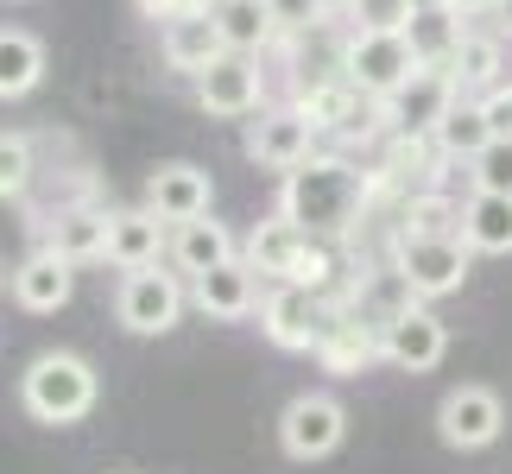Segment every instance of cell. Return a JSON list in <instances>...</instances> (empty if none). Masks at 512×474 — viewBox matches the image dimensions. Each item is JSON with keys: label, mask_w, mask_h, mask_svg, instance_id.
<instances>
[{"label": "cell", "mask_w": 512, "mask_h": 474, "mask_svg": "<svg viewBox=\"0 0 512 474\" xmlns=\"http://www.w3.org/2000/svg\"><path fill=\"white\" fill-rule=\"evenodd\" d=\"M45 83V45L19 26H0V102H19Z\"/></svg>", "instance_id": "cell-27"}, {"label": "cell", "mask_w": 512, "mask_h": 474, "mask_svg": "<svg viewBox=\"0 0 512 474\" xmlns=\"http://www.w3.org/2000/svg\"><path fill=\"white\" fill-rule=\"evenodd\" d=\"M468 184L481 196H512V140H494L475 165H468Z\"/></svg>", "instance_id": "cell-30"}, {"label": "cell", "mask_w": 512, "mask_h": 474, "mask_svg": "<svg viewBox=\"0 0 512 474\" xmlns=\"http://www.w3.org/2000/svg\"><path fill=\"white\" fill-rule=\"evenodd\" d=\"M392 272H399V285L418 304H437V298H449V291L468 285L475 253H468L462 234H399V247H392Z\"/></svg>", "instance_id": "cell-3"}, {"label": "cell", "mask_w": 512, "mask_h": 474, "mask_svg": "<svg viewBox=\"0 0 512 474\" xmlns=\"http://www.w3.org/2000/svg\"><path fill=\"white\" fill-rule=\"evenodd\" d=\"M215 26H222V45L241 57H260L266 45H279L285 19L272 13V0H209Z\"/></svg>", "instance_id": "cell-19"}, {"label": "cell", "mask_w": 512, "mask_h": 474, "mask_svg": "<svg viewBox=\"0 0 512 474\" xmlns=\"http://www.w3.org/2000/svg\"><path fill=\"white\" fill-rule=\"evenodd\" d=\"M45 247L57 253V260H70V266H95V260H108V209H89V203L57 209V222H51V234H45Z\"/></svg>", "instance_id": "cell-21"}, {"label": "cell", "mask_w": 512, "mask_h": 474, "mask_svg": "<svg viewBox=\"0 0 512 474\" xmlns=\"http://www.w3.org/2000/svg\"><path fill=\"white\" fill-rule=\"evenodd\" d=\"M196 108L215 114V121H253L266 108V76H260V57H241V51H222L215 64L196 76Z\"/></svg>", "instance_id": "cell-8"}, {"label": "cell", "mask_w": 512, "mask_h": 474, "mask_svg": "<svg viewBox=\"0 0 512 474\" xmlns=\"http://www.w3.org/2000/svg\"><path fill=\"white\" fill-rule=\"evenodd\" d=\"M304 247H310V234H304L298 222H285V215H266V222L253 228V234H247V253H241V260H247L253 272H260V279L285 285L291 272H298Z\"/></svg>", "instance_id": "cell-20"}, {"label": "cell", "mask_w": 512, "mask_h": 474, "mask_svg": "<svg viewBox=\"0 0 512 474\" xmlns=\"http://www.w3.org/2000/svg\"><path fill=\"white\" fill-rule=\"evenodd\" d=\"M462 241L468 253H512V196H468L462 203Z\"/></svg>", "instance_id": "cell-28"}, {"label": "cell", "mask_w": 512, "mask_h": 474, "mask_svg": "<svg viewBox=\"0 0 512 474\" xmlns=\"http://www.w3.org/2000/svg\"><path fill=\"white\" fill-rule=\"evenodd\" d=\"M209 0H140V13L152 19V26H165V19H177V13H203Z\"/></svg>", "instance_id": "cell-34"}, {"label": "cell", "mask_w": 512, "mask_h": 474, "mask_svg": "<svg viewBox=\"0 0 512 474\" xmlns=\"http://www.w3.org/2000/svg\"><path fill=\"white\" fill-rule=\"evenodd\" d=\"M443 354H449V323L430 304H399L380 323V361H392L399 373H430V367H443Z\"/></svg>", "instance_id": "cell-7"}, {"label": "cell", "mask_w": 512, "mask_h": 474, "mask_svg": "<svg viewBox=\"0 0 512 474\" xmlns=\"http://www.w3.org/2000/svg\"><path fill=\"white\" fill-rule=\"evenodd\" d=\"M260 329H266V342H272V348H285V354H310V348L323 342V329H329V304H323V291L272 285L266 298H260Z\"/></svg>", "instance_id": "cell-10"}, {"label": "cell", "mask_w": 512, "mask_h": 474, "mask_svg": "<svg viewBox=\"0 0 512 474\" xmlns=\"http://www.w3.org/2000/svg\"><path fill=\"white\" fill-rule=\"evenodd\" d=\"M418 0H354V32H405Z\"/></svg>", "instance_id": "cell-31"}, {"label": "cell", "mask_w": 512, "mask_h": 474, "mask_svg": "<svg viewBox=\"0 0 512 474\" xmlns=\"http://www.w3.org/2000/svg\"><path fill=\"white\" fill-rule=\"evenodd\" d=\"M95 399H102V380H95V367L70 348L38 354V361L19 373V405H26L32 424H83L95 411Z\"/></svg>", "instance_id": "cell-2"}, {"label": "cell", "mask_w": 512, "mask_h": 474, "mask_svg": "<svg viewBox=\"0 0 512 474\" xmlns=\"http://www.w3.org/2000/svg\"><path fill=\"white\" fill-rule=\"evenodd\" d=\"M0 285H7V266H0Z\"/></svg>", "instance_id": "cell-39"}, {"label": "cell", "mask_w": 512, "mask_h": 474, "mask_svg": "<svg viewBox=\"0 0 512 474\" xmlns=\"http://www.w3.org/2000/svg\"><path fill=\"white\" fill-rule=\"evenodd\" d=\"M159 51H165L171 70H184L190 83H196V76H203L228 45H222V26H215V13L203 7V13H177V19H165V26H159Z\"/></svg>", "instance_id": "cell-17"}, {"label": "cell", "mask_w": 512, "mask_h": 474, "mask_svg": "<svg viewBox=\"0 0 512 474\" xmlns=\"http://www.w3.org/2000/svg\"><path fill=\"white\" fill-rule=\"evenodd\" d=\"M348 443V411L342 399L329 392H298L285 411H279V449L291 462H323Z\"/></svg>", "instance_id": "cell-6"}, {"label": "cell", "mask_w": 512, "mask_h": 474, "mask_svg": "<svg viewBox=\"0 0 512 474\" xmlns=\"http://www.w3.org/2000/svg\"><path fill=\"white\" fill-rule=\"evenodd\" d=\"M430 146H437V158H449V165H475V158L494 146V127H487V114H481V102H462L437 121V133H430Z\"/></svg>", "instance_id": "cell-24"}, {"label": "cell", "mask_w": 512, "mask_h": 474, "mask_svg": "<svg viewBox=\"0 0 512 474\" xmlns=\"http://www.w3.org/2000/svg\"><path fill=\"white\" fill-rule=\"evenodd\" d=\"M462 38H468V19L456 7H418L411 26H405V45L418 57V70H449V57L462 51Z\"/></svg>", "instance_id": "cell-22"}, {"label": "cell", "mask_w": 512, "mask_h": 474, "mask_svg": "<svg viewBox=\"0 0 512 474\" xmlns=\"http://www.w3.org/2000/svg\"><path fill=\"white\" fill-rule=\"evenodd\" d=\"M165 260L184 272V279H203V272H215V266H228V260H234V234H228V222H215V215L177 222V228H171Z\"/></svg>", "instance_id": "cell-18"}, {"label": "cell", "mask_w": 512, "mask_h": 474, "mask_svg": "<svg viewBox=\"0 0 512 474\" xmlns=\"http://www.w3.org/2000/svg\"><path fill=\"white\" fill-rule=\"evenodd\" d=\"M329 279H336V260H329V247H323V241H310V247H304V260H298V272H291L285 285H304V291H329Z\"/></svg>", "instance_id": "cell-32"}, {"label": "cell", "mask_w": 512, "mask_h": 474, "mask_svg": "<svg viewBox=\"0 0 512 474\" xmlns=\"http://www.w3.org/2000/svg\"><path fill=\"white\" fill-rule=\"evenodd\" d=\"M449 76H456V89H462V95H475V102H481L487 89H500V83H506V45H500L494 32H468V38H462V51L449 57Z\"/></svg>", "instance_id": "cell-26"}, {"label": "cell", "mask_w": 512, "mask_h": 474, "mask_svg": "<svg viewBox=\"0 0 512 474\" xmlns=\"http://www.w3.org/2000/svg\"><path fill=\"white\" fill-rule=\"evenodd\" d=\"M165 247H171V228L146 203L140 209H108V266H121V272L159 266Z\"/></svg>", "instance_id": "cell-16"}, {"label": "cell", "mask_w": 512, "mask_h": 474, "mask_svg": "<svg viewBox=\"0 0 512 474\" xmlns=\"http://www.w3.org/2000/svg\"><path fill=\"white\" fill-rule=\"evenodd\" d=\"M209 203H215V184H209L203 165H184V158H171V165H159V171L146 177V209L159 215L165 228L209 215Z\"/></svg>", "instance_id": "cell-13"}, {"label": "cell", "mask_w": 512, "mask_h": 474, "mask_svg": "<svg viewBox=\"0 0 512 474\" xmlns=\"http://www.w3.org/2000/svg\"><path fill=\"white\" fill-rule=\"evenodd\" d=\"M291 108H298L304 121L317 127V140H323V133H348L354 121H361V114H367V95H361V89H354L348 76L336 70V76H323V83H310Z\"/></svg>", "instance_id": "cell-23"}, {"label": "cell", "mask_w": 512, "mask_h": 474, "mask_svg": "<svg viewBox=\"0 0 512 474\" xmlns=\"http://www.w3.org/2000/svg\"><path fill=\"white\" fill-rule=\"evenodd\" d=\"M247 158L266 171H298L317 158V127L298 108H260V121H247Z\"/></svg>", "instance_id": "cell-12"}, {"label": "cell", "mask_w": 512, "mask_h": 474, "mask_svg": "<svg viewBox=\"0 0 512 474\" xmlns=\"http://www.w3.org/2000/svg\"><path fill=\"white\" fill-rule=\"evenodd\" d=\"M190 291L177 285V272H159V266H140V272H121V291H114V316H121L127 335H165L177 329Z\"/></svg>", "instance_id": "cell-5"}, {"label": "cell", "mask_w": 512, "mask_h": 474, "mask_svg": "<svg viewBox=\"0 0 512 474\" xmlns=\"http://www.w3.org/2000/svg\"><path fill=\"white\" fill-rule=\"evenodd\" d=\"M317 13H354V0H310Z\"/></svg>", "instance_id": "cell-37"}, {"label": "cell", "mask_w": 512, "mask_h": 474, "mask_svg": "<svg viewBox=\"0 0 512 474\" xmlns=\"http://www.w3.org/2000/svg\"><path fill=\"white\" fill-rule=\"evenodd\" d=\"M32 140L26 133H7L0 127V203H19V196L32 190Z\"/></svg>", "instance_id": "cell-29"}, {"label": "cell", "mask_w": 512, "mask_h": 474, "mask_svg": "<svg viewBox=\"0 0 512 474\" xmlns=\"http://www.w3.org/2000/svg\"><path fill=\"white\" fill-rule=\"evenodd\" d=\"M7 291H13V304L26 310V316H51V310H64V304H70V291H76V266H70V260H57L51 247H32L26 260L7 272Z\"/></svg>", "instance_id": "cell-14"}, {"label": "cell", "mask_w": 512, "mask_h": 474, "mask_svg": "<svg viewBox=\"0 0 512 474\" xmlns=\"http://www.w3.org/2000/svg\"><path fill=\"white\" fill-rule=\"evenodd\" d=\"M367 203V177L348 165V158H304L298 171H285V190H279V215L298 222L310 241H329V234L354 228V215Z\"/></svg>", "instance_id": "cell-1"}, {"label": "cell", "mask_w": 512, "mask_h": 474, "mask_svg": "<svg viewBox=\"0 0 512 474\" xmlns=\"http://www.w3.org/2000/svg\"><path fill=\"white\" fill-rule=\"evenodd\" d=\"M411 70H418V57H411L405 32H354L342 45V76L367 95L373 108H380L392 89H405Z\"/></svg>", "instance_id": "cell-4"}, {"label": "cell", "mask_w": 512, "mask_h": 474, "mask_svg": "<svg viewBox=\"0 0 512 474\" xmlns=\"http://www.w3.org/2000/svg\"><path fill=\"white\" fill-rule=\"evenodd\" d=\"M317 361L329 373H367L373 361H380V329L354 323V316H329V329L317 342Z\"/></svg>", "instance_id": "cell-25"}, {"label": "cell", "mask_w": 512, "mask_h": 474, "mask_svg": "<svg viewBox=\"0 0 512 474\" xmlns=\"http://www.w3.org/2000/svg\"><path fill=\"white\" fill-rule=\"evenodd\" d=\"M462 19H487V13H500V0H449Z\"/></svg>", "instance_id": "cell-36"}, {"label": "cell", "mask_w": 512, "mask_h": 474, "mask_svg": "<svg viewBox=\"0 0 512 474\" xmlns=\"http://www.w3.org/2000/svg\"><path fill=\"white\" fill-rule=\"evenodd\" d=\"M190 304L209 316V323H241V316L260 310V272H253L241 253H234L228 266L203 272V279H190Z\"/></svg>", "instance_id": "cell-15"}, {"label": "cell", "mask_w": 512, "mask_h": 474, "mask_svg": "<svg viewBox=\"0 0 512 474\" xmlns=\"http://www.w3.org/2000/svg\"><path fill=\"white\" fill-rule=\"evenodd\" d=\"M481 114H487V127H494V140H512V83L487 89L481 95Z\"/></svg>", "instance_id": "cell-33"}, {"label": "cell", "mask_w": 512, "mask_h": 474, "mask_svg": "<svg viewBox=\"0 0 512 474\" xmlns=\"http://www.w3.org/2000/svg\"><path fill=\"white\" fill-rule=\"evenodd\" d=\"M272 13L285 19V32H298V26H310V19H317V7H310V0H272Z\"/></svg>", "instance_id": "cell-35"}, {"label": "cell", "mask_w": 512, "mask_h": 474, "mask_svg": "<svg viewBox=\"0 0 512 474\" xmlns=\"http://www.w3.org/2000/svg\"><path fill=\"white\" fill-rule=\"evenodd\" d=\"M456 102H462V89H456V76H449V70H411V83L392 89L386 102H380V121L399 133V140H430L437 121Z\"/></svg>", "instance_id": "cell-9"}, {"label": "cell", "mask_w": 512, "mask_h": 474, "mask_svg": "<svg viewBox=\"0 0 512 474\" xmlns=\"http://www.w3.org/2000/svg\"><path fill=\"white\" fill-rule=\"evenodd\" d=\"M494 19H500V32H512V0H500V13H494Z\"/></svg>", "instance_id": "cell-38"}, {"label": "cell", "mask_w": 512, "mask_h": 474, "mask_svg": "<svg viewBox=\"0 0 512 474\" xmlns=\"http://www.w3.org/2000/svg\"><path fill=\"white\" fill-rule=\"evenodd\" d=\"M500 430H506V405H500L494 386H456V392H443L437 437L449 449H462V456H468V449H494Z\"/></svg>", "instance_id": "cell-11"}]
</instances>
